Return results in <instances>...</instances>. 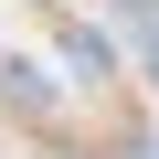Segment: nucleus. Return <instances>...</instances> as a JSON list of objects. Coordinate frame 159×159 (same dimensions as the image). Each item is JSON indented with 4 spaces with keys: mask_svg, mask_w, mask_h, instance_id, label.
<instances>
[{
    "mask_svg": "<svg viewBox=\"0 0 159 159\" xmlns=\"http://www.w3.org/2000/svg\"><path fill=\"white\" fill-rule=\"evenodd\" d=\"M148 64H159V43H148Z\"/></svg>",
    "mask_w": 159,
    "mask_h": 159,
    "instance_id": "1",
    "label": "nucleus"
}]
</instances>
